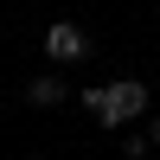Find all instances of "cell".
I'll use <instances>...</instances> for the list:
<instances>
[{
    "instance_id": "3",
    "label": "cell",
    "mask_w": 160,
    "mask_h": 160,
    "mask_svg": "<svg viewBox=\"0 0 160 160\" xmlns=\"http://www.w3.org/2000/svg\"><path fill=\"white\" fill-rule=\"evenodd\" d=\"M26 102L32 109H58V102H71V83L58 71H38V77H26Z\"/></svg>"
},
{
    "instance_id": "2",
    "label": "cell",
    "mask_w": 160,
    "mask_h": 160,
    "mask_svg": "<svg viewBox=\"0 0 160 160\" xmlns=\"http://www.w3.org/2000/svg\"><path fill=\"white\" fill-rule=\"evenodd\" d=\"M45 58L64 71V64H83V58H96V51H90V32L77 19H51L45 26Z\"/></svg>"
},
{
    "instance_id": "5",
    "label": "cell",
    "mask_w": 160,
    "mask_h": 160,
    "mask_svg": "<svg viewBox=\"0 0 160 160\" xmlns=\"http://www.w3.org/2000/svg\"><path fill=\"white\" fill-rule=\"evenodd\" d=\"M148 141H154V154H160V109L148 115Z\"/></svg>"
},
{
    "instance_id": "1",
    "label": "cell",
    "mask_w": 160,
    "mask_h": 160,
    "mask_svg": "<svg viewBox=\"0 0 160 160\" xmlns=\"http://www.w3.org/2000/svg\"><path fill=\"white\" fill-rule=\"evenodd\" d=\"M77 109H83L96 128H122L128 135V122L154 115V96H148L141 77H115V83H83L77 90Z\"/></svg>"
},
{
    "instance_id": "4",
    "label": "cell",
    "mask_w": 160,
    "mask_h": 160,
    "mask_svg": "<svg viewBox=\"0 0 160 160\" xmlns=\"http://www.w3.org/2000/svg\"><path fill=\"white\" fill-rule=\"evenodd\" d=\"M122 160H154V141H148V128H128V135H122Z\"/></svg>"
}]
</instances>
